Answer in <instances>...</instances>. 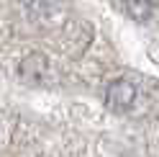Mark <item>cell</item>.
<instances>
[{
	"mask_svg": "<svg viewBox=\"0 0 159 157\" xmlns=\"http://www.w3.org/2000/svg\"><path fill=\"white\" fill-rule=\"evenodd\" d=\"M121 8H123V11H128L134 18H139V21H146L149 13L154 11V3H123Z\"/></svg>",
	"mask_w": 159,
	"mask_h": 157,
	"instance_id": "obj_2",
	"label": "cell"
},
{
	"mask_svg": "<svg viewBox=\"0 0 159 157\" xmlns=\"http://www.w3.org/2000/svg\"><path fill=\"white\" fill-rule=\"evenodd\" d=\"M136 103V85L131 80H113L105 90V106L111 108L113 113H126L131 111Z\"/></svg>",
	"mask_w": 159,
	"mask_h": 157,
	"instance_id": "obj_1",
	"label": "cell"
}]
</instances>
